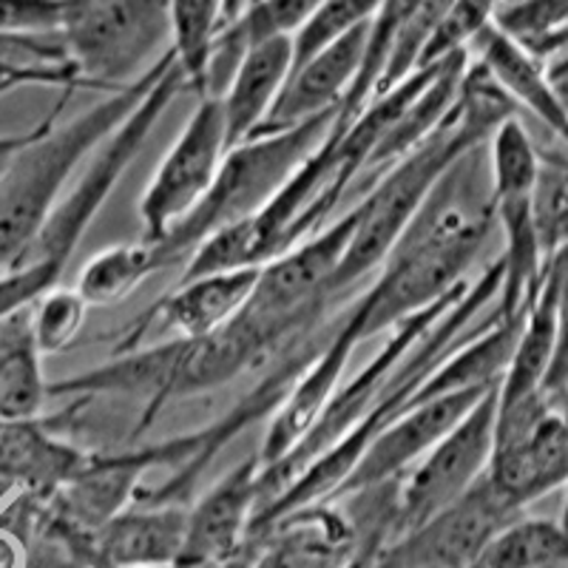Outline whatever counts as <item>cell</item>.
Here are the masks:
<instances>
[{"instance_id": "1", "label": "cell", "mask_w": 568, "mask_h": 568, "mask_svg": "<svg viewBox=\"0 0 568 568\" xmlns=\"http://www.w3.org/2000/svg\"><path fill=\"white\" fill-rule=\"evenodd\" d=\"M484 149H471L435 182L378 267V276L349 302L347 318L362 342L389 333L466 282L471 262L495 227Z\"/></svg>"}, {"instance_id": "2", "label": "cell", "mask_w": 568, "mask_h": 568, "mask_svg": "<svg viewBox=\"0 0 568 568\" xmlns=\"http://www.w3.org/2000/svg\"><path fill=\"white\" fill-rule=\"evenodd\" d=\"M509 116H517V105L489 78V71L469 58L458 100L444 123L418 149L389 165L358 200V225L344 251L342 265L329 278V293L347 298L355 284L378 271L435 182L460 156L486 145L497 125L506 123Z\"/></svg>"}, {"instance_id": "3", "label": "cell", "mask_w": 568, "mask_h": 568, "mask_svg": "<svg viewBox=\"0 0 568 568\" xmlns=\"http://www.w3.org/2000/svg\"><path fill=\"white\" fill-rule=\"evenodd\" d=\"M169 58L171 52L134 85L111 91L98 105L60 125L58 116L63 114L71 94L63 91L60 103L45 114L43 131L14 156L0 180V271L12 267L32 245L49 213L71 185V176L78 174L80 165L100 149V142L145 98V91L160 78Z\"/></svg>"}, {"instance_id": "4", "label": "cell", "mask_w": 568, "mask_h": 568, "mask_svg": "<svg viewBox=\"0 0 568 568\" xmlns=\"http://www.w3.org/2000/svg\"><path fill=\"white\" fill-rule=\"evenodd\" d=\"M336 114L338 111L318 114L293 129L256 134L227 149L220 174L213 180L211 191L202 196L200 205L187 213L165 240L151 245L156 271L185 265L191 253L211 233L262 211L276 196L278 187L291 180L293 171L316 151Z\"/></svg>"}, {"instance_id": "5", "label": "cell", "mask_w": 568, "mask_h": 568, "mask_svg": "<svg viewBox=\"0 0 568 568\" xmlns=\"http://www.w3.org/2000/svg\"><path fill=\"white\" fill-rule=\"evenodd\" d=\"M182 91H187L185 74H182L174 54H171L169 63L162 65L160 78L145 91V98L134 105V111L125 116L123 123L100 142V149L85 160L83 174L65 187V194L60 196L54 211L49 213V220L43 222L32 245L23 251V256L14 265H45L60 273V276H65L71 256L83 242L91 222L98 220V213L103 211L109 196L114 194V187L120 185L125 171L131 169V162L140 156L149 136L160 125L162 114L171 109V103L180 98Z\"/></svg>"}, {"instance_id": "6", "label": "cell", "mask_w": 568, "mask_h": 568, "mask_svg": "<svg viewBox=\"0 0 568 568\" xmlns=\"http://www.w3.org/2000/svg\"><path fill=\"white\" fill-rule=\"evenodd\" d=\"M85 89H129L171 52L169 0H65L58 29Z\"/></svg>"}, {"instance_id": "7", "label": "cell", "mask_w": 568, "mask_h": 568, "mask_svg": "<svg viewBox=\"0 0 568 568\" xmlns=\"http://www.w3.org/2000/svg\"><path fill=\"white\" fill-rule=\"evenodd\" d=\"M537 160H540L537 142L520 123V116H509L506 123L497 125L486 142L491 211H495V225L504 233V253H500L504 282L495 302V313L500 318L524 316L546 273L535 213H531Z\"/></svg>"}, {"instance_id": "8", "label": "cell", "mask_w": 568, "mask_h": 568, "mask_svg": "<svg viewBox=\"0 0 568 568\" xmlns=\"http://www.w3.org/2000/svg\"><path fill=\"white\" fill-rule=\"evenodd\" d=\"M486 478L524 515L535 500L568 486V409L546 393L497 404Z\"/></svg>"}, {"instance_id": "9", "label": "cell", "mask_w": 568, "mask_h": 568, "mask_svg": "<svg viewBox=\"0 0 568 568\" xmlns=\"http://www.w3.org/2000/svg\"><path fill=\"white\" fill-rule=\"evenodd\" d=\"M220 98H202L136 202L142 242H162L211 191L227 154Z\"/></svg>"}, {"instance_id": "10", "label": "cell", "mask_w": 568, "mask_h": 568, "mask_svg": "<svg viewBox=\"0 0 568 568\" xmlns=\"http://www.w3.org/2000/svg\"><path fill=\"white\" fill-rule=\"evenodd\" d=\"M497 387L458 420L438 444L398 480V531L415 529L455 504L489 469L495 444Z\"/></svg>"}, {"instance_id": "11", "label": "cell", "mask_w": 568, "mask_h": 568, "mask_svg": "<svg viewBox=\"0 0 568 568\" xmlns=\"http://www.w3.org/2000/svg\"><path fill=\"white\" fill-rule=\"evenodd\" d=\"M515 517L520 511L484 475L455 504L389 540L375 557V568H471Z\"/></svg>"}, {"instance_id": "12", "label": "cell", "mask_w": 568, "mask_h": 568, "mask_svg": "<svg viewBox=\"0 0 568 568\" xmlns=\"http://www.w3.org/2000/svg\"><path fill=\"white\" fill-rule=\"evenodd\" d=\"M364 344L349 324L347 311L336 318V327H329L322 349L313 355V362L298 375L291 393L284 395L276 413L271 415V424L265 429V440L258 446V464L262 469H273L284 458L296 453L302 440L313 433L327 413L329 400L338 393L355 347Z\"/></svg>"}, {"instance_id": "13", "label": "cell", "mask_w": 568, "mask_h": 568, "mask_svg": "<svg viewBox=\"0 0 568 568\" xmlns=\"http://www.w3.org/2000/svg\"><path fill=\"white\" fill-rule=\"evenodd\" d=\"M497 387V384H495ZM486 389H466V393H453L440 395V398L424 400V404H415L407 413L395 418L393 424L384 429L373 444L367 446V453L362 455V460L355 464V469L349 471V478L344 480L342 489L329 500H338L344 495H353V491L369 489V486H382L400 480L424 458L440 438H444L466 413H469L486 393Z\"/></svg>"}, {"instance_id": "14", "label": "cell", "mask_w": 568, "mask_h": 568, "mask_svg": "<svg viewBox=\"0 0 568 568\" xmlns=\"http://www.w3.org/2000/svg\"><path fill=\"white\" fill-rule=\"evenodd\" d=\"M258 455H247L242 464L227 469L196 506H187L185 542L174 566L222 568L242 555L258 506Z\"/></svg>"}, {"instance_id": "15", "label": "cell", "mask_w": 568, "mask_h": 568, "mask_svg": "<svg viewBox=\"0 0 568 568\" xmlns=\"http://www.w3.org/2000/svg\"><path fill=\"white\" fill-rule=\"evenodd\" d=\"M262 267H242V271L207 273V276L176 282L165 296L156 298L149 311L125 329L120 349L140 347L151 324L174 333V338H205L245 311L247 298L258 282Z\"/></svg>"}, {"instance_id": "16", "label": "cell", "mask_w": 568, "mask_h": 568, "mask_svg": "<svg viewBox=\"0 0 568 568\" xmlns=\"http://www.w3.org/2000/svg\"><path fill=\"white\" fill-rule=\"evenodd\" d=\"M247 568H344L355 531L333 500L282 517L245 542Z\"/></svg>"}, {"instance_id": "17", "label": "cell", "mask_w": 568, "mask_h": 568, "mask_svg": "<svg viewBox=\"0 0 568 568\" xmlns=\"http://www.w3.org/2000/svg\"><path fill=\"white\" fill-rule=\"evenodd\" d=\"M367 38L369 23H364V27L353 29V32L344 34L336 43H329L327 49L307 58L304 63L293 65L291 78L284 83L271 116L256 134L293 129L304 120L342 109L344 98H347L358 71H362Z\"/></svg>"}, {"instance_id": "18", "label": "cell", "mask_w": 568, "mask_h": 568, "mask_svg": "<svg viewBox=\"0 0 568 568\" xmlns=\"http://www.w3.org/2000/svg\"><path fill=\"white\" fill-rule=\"evenodd\" d=\"M185 504H131L91 535L94 568H171L182 555Z\"/></svg>"}, {"instance_id": "19", "label": "cell", "mask_w": 568, "mask_h": 568, "mask_svg": "<svg viewBox=\"0 0 568 568\" xmlns=\"http://www.w3.org/2000/svg\"><path fill=\"white\" fill-rule=\"evenodd\" d=\"M91 453L49 433V420H0V484L52 500L89 466Z\"/></svg>"}, {"instance_id": "20", "label": "cell", "mask_w": 568, "mask_h": 568, "mask_svg": "<svg viewBox=\"0 0 568 568\" xmlns=\"http://www.w3.org/2000/svg\"><path fill=\"white\" fill-rule=\"evenodd\" d=\"M466 52L489 71V78L517 109L535 114L555 134V140L568 149V109L551 89L546 65L537 54H531L520 40L506 34L495 23L478 32Z\"/></svg>"}, {"instance_id": "21", "label": "cell", "mask_w": 568, "mask_h": 568, "mask_svg": "<svg viewBox=\"0 0 568 568\" xmlns=\"http://www.w3.org/2000/svg\"><path fill=\"white\" fill-rule=\"evenodd\" d=\"M293 71L291 38H271L247 45L240 65L231 74L220 94L222 116H225L227 145L251 140L271 116L278 94Z\"/></svg>"}, {"instance_id": "22", "label": "cell", "mask_w": 568, "mask_h": 568, "mask_svg": "<svg viewBox=\"0 0 568 568\" xmlns=\"http://www.w3.org/2000/svg\"><path fill=\"white\" fill-rule=\"evenodd\" d=\"M557 287H560V271H557V258H551L535 298L526 307L509 367L497 384V404H511V400L542 393V382L549 375L551 355H555Z\"/></svg>"}, {"instance_id": "23", "label": "cell", "mask_w": 568, "mask_h": 568, "mask_svg": "<svg viewBox=\"0 0 568 568\" xmlns=\"http://www.w3.org/2000/svg\"><path fill=\"white\" fill-rule=\"evenodd\" d=\"M32 338V307L0 322V420L38 418L49 384Z\"/></svg>"}, {"instance_id": "24", "label": "cell", "mask_w": 568, "mask_h": 568, "mask_svg": "<svg viewBox=\"0 0 568 568\" xmlns=\"http://www.w3.org/2000/svg\"><path fill=\"white\" fill-rule=\"evenodd\" d=\"M475 568H568V529L560 520L515 517L497 531Z\"/></svg>"}, {"instance_id": "25", "label": "cell", "mask_w": 568, "mask_h": 568, "mask_svg": "<svg viewBox=\"0 0 568 568\" xmlns=\"http://www.w3.org/2000/svg\"><path fill=\"white\" fill-rule=\"evenodd\" d=\"M154 247L151 242H123L94 253L80 271L74 291L89 307H111L131 296L149 276H154Z\"/></svg>"}, {"instance_id": "26", "label": "cell", "mask_w": 568, "mask_h": 568, "mask_svg": "<svg viewBox=\"0 0 568 568\" xmlns=\"http://www.w3.org/2000/svg\"><path fill=\"white\" fill-rule=\"evenodd\" d=\"M171 54L185 74L187 89L205 94L207 63L213 45L225 29L222 0H169Z\"/></svg>"}, {"instance_id": "27", "label": "cell", "mask_w": 568, "mask_h": 568, "mask_svg": "<svg viewBox=\"0 0 568 568\" xmlns=\"http://www.w3.org/2000/svg\"><path fill=\"white\" fill-rule=\"evenodd\" d=\"M537 180L531 191V213H535L537 242L542 262L568 247V149H537Z\"/></svg>"}, {"instance_id": "28", "label": "cell", "mask_w": 568, "mask_h": 568, "mask_svg": "<svg viewBox=\"0 0 568 568\" xmlns=\"http://www.w3.org/2000/svg\"><path fill=\"white\" fill-rule=\"evenodd\" d=\"M89 316V304L74 287H54L32 307V338L40 355L65 353L78 342Z\"/></svg>"}, {"instance_id": "29", "label": "cell", "mask_w": 568, "mask_h": 568, "mask_svg": "<svg viewBox=\"0 0 568 568\" xmlns=\"http://www.w3.org/2000/svg\"><path fill=\"white\" fill-rule=\"evenodd\" d=\"M378 7H382V0H324L322 7L313 12V18L291 38L293 65L304 63L353 29L369 23Z\"/></svg>"}, {"instance_id": "30", "label": "cell", "mask_w": 568, "mask_h": 568, "mask_svg": "<svg viewBox=\"0 0 568 568\" xmlns=\"http://www.w3.org/2000/svg\"><path fill=\"white\" fill-rule=\"evenodd\" d=\"M60 273L45 265H12L0 271V322L38 304L40 296L60 287Z\"/></svg>"}, {"instance_id": "31", "label": "cell", "mask_w": 568, "mask_h": 568, "mask_svg": "<svg viewBox=\"0 0 568 568\" xmlns=\"http://www.w3.org/2000/svg\"><path fill=\"white\" fill-rule=\"evenodd\" d=\"M65 0H0V34H49L63 23Z\"/></svg>"}, {"instance_id": "32", "label": "cell", "mask_w": 568, "mask_h": 568, "mask_svg": "<svg viewBox=\"0 0 568 568\" xmlns=\"http://www.w3.org/2000/svg\"><path fill=\"white\" fill-rule=\"evenodd\" d=\"M557 271H560V287H557V336L555 355L542 393L555 400H568V247L557 253Z\"/></svg>"}, {"instance_id": "33", "label": "cell", "mask_w": 568, "mask_h": 568, "mask_svg": "<svg viewBox=\"0 0 568 568\" xmlns=\"http://www.w3.org/2000/svg\"><path fill=\"white\" fill-rule=\"evenodd\" d=\"M43 125H45V116L40 120L38 125H32V129H27V131H20V134H3V136H0V180H3V174H7L9 165L14 162V156L27 149L29 142H32L34 136L43 131Z\"/></svg>"}, {"instance_id": "34", "label": "cell", "mask_w": 568, "mask_h": 568, "mask_svg": "<svg viewBox=\"0 0 568 568\" xmlns=\"http://www.w3.org/2000/svg\"><path fill=\"white\" fill-rule=\"evenodd\" d=\"M27 542L12 529L0 526V568H27Z\"/></svg>"}, {"instance_id": "35", "label": "cell", "mask_w": 568, "mask_h": 568, "mask_svg": "<svg viewBox=\"0 0 568 568\" xmlns=\"http://www.w3.org/2000/svg\"><path fill=\"white\" fill-rule=\"evenodd\" d=\"M542 65H546V78H549L551 89L568 109V45L542 60Z\"/></svg>"}, {"instance_id": "36", "label": "cell", "mask_w": 568, "mask_h": 568, "mask_svg": "<svg viewBox=\"0 0 568 568\" xmlns=\"http://www.w3.org/2000/svg\"><path fill=\"white\" fill-rule=\"evenodd\" d=\"M251 3L253 0H222V20H225V27H231L233 20H240Z\"/></svg>"}, {"instance_id": "37", "label": "cell", "mask_w": 568, "mask_h": 568, "mask_svg": "<svg viewBox=\"0 0 568 568\" xmlns=\"http://www.w3.org/2000/svg\"><path fill=\"white\" fill-rule=\"evenodd\" d=\"M222 568H247V551L242 549V555H236L233 560H227Z\"/></svg>"}, {"instance_id": "38", "label": "cell", "mask_w": 568, "mask_h": 568, "mask_svg": "<svg viewBox=\"0 0 568 568\" xmlns=\"http://www.w3.org/2000/svg\"><path fill=\"white\" fill-rule=\"evenodd\" d=\"M20 89V83H14V80H0V98H7L9 91Z\"/></svg>"}, {"instance_id": "39", "label": "cell", "mask_w": 568, "mask_h": 568, "mask_svg": "<svg viewBox=\"0 0 568 568\" xmlns=\"http://www.w3.org/2000/svg\"><path fill=\"white\" fill-rule=\"evenodd\" d=\"M517 3H524V0H500V9H497V12H504V9H509V7H517Z\"/></svg>"}, {"instance_id": "40", "label": "cell", "mask_w": 568, "mask_h": 568, "mask_svg": "<svg viewBox=\"0 0 568 568\" xmlns=\"http://www.w3.org/2000/svg\"><path fill=\"white\" fill-rule=\"evenodd\" d=\"M560 524L566 526L568 529V486H566V509H562V517H560Z\"/></svg>"}, {"instance_id": "41", "label": "cell", "mask_w": 568, "mask_h": 568, "mask_svg": "<svg viewBox=\"0 0 568 568\" xmlns=\"http://www.w3.org/2000/svg\"><path fill=\"white\" fill-rule=\"evenodd\" d=\"M103 568H109V566H103Z\"/></svg>"}, {"instance_id": "42", "label": "cell", "mask_w": 568, "mask_h": 568, "mask_svg": "<svg viewBox=\"0 0 568 568\" xmlns=\"http://www.w3.org/2000/svg\"><path fill=\"white\" fill-rule=\"evenodd\" d=\"M471 568H475V566H471Z\"/></svg>"}]
</instances>
